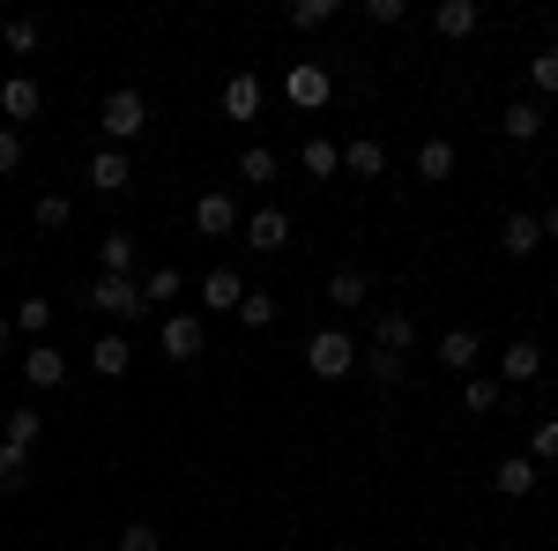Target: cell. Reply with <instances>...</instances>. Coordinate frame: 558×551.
Wrapping results in <instances>:
<instances>
[{"label": "cell", "instance_id": "obj_1", "mask_svg": "<svg viewBox=\"0 0 558 551\" xmlns=\"http://www.w3.org/2000/svg\"><path fill=\"white\" fill-rule=\"evenodd\" d=\"M97 128H105V149H128L134 134L149 128V97H142V89H112V97H105V105H97Z\"/></svg>", "mask_w": 558, "mask_h": 551}, {"label": "cell", "instance_id": "obj_2", "mask_svg": "<svg viewBox=\"0 0 558 551\" xmlns=\"http://www.w3.org/2000/svg\"><path fill=\"white\" fill-rule=\"evenodd\" d=\"M305 373H313V381H350V373H357V336H343V328L305 336Z\"/></svg>", "mask_w": 558, "mask_h": 551}, {"label": "cell", "instance_id": "obj_3", "mask_svg": "<svg viewBox=\"0 0 558 551\" xmlns=\"http://www.w3.org/2000/svg\"><path fill=\"white\" fill-rule=\"evenodd\" d=\"M83 306H97V313L120 321V328H128V321H149V298H142L134 276H97V284L83 291Z\"/></svg>", "mask_w": 558, "mask_h": 551}, {"label": "cell", "instance_id": "obj_4", "mask_svg": "<svg viewBox=\"0 0 558 551\" xmlns=\"http://www.w3.org/2000/svg\"><path fill=\"white\" fill-rule=\"evenodd\" d=\"M157 343H165V358H172V366H194V358H202V350H209V321H202V313H165V321H157Z\"/></svg>", "mask_w": 558, "mask_h": 551}, {"label": "cell", "instance_id": "obj_5", "mask_svg": "<svg viewBox=\"0 0 558 551\" xmlns=\"http://www.w3.org/2000/svg\"><path fill=\"white\" fill-rule=\"evenodd\" d=\"M283 97H291V112H320V105L336 97V75H328L320 60H299V68L283 75Z\"/></svg>", "mask_w": 558, "mask_h": 551}, {"label": "cell", "instance_id": "obj_6", "mask_svg": "<svg viewBox=\"0 0 558 551\" xmlns=\"http://www.w3.org/2000/svg\"><path fill=\"white\" fill-rule=\"evenodd\" d=\"M454 381H470V373H484V343H476V328H447L439 336V350H432Z\"/></svg>", "mask_w": 558, "mask_h": 551}, {"label": "cell", "instance_id": "obj_7", "mask_svg": "<svg viewBox=\"0 0 558 551\" xmlns=\"http://www.w3.org/2000/svg\"><path fill=\"white\" fill-rule=\"evenodd\" d=\"M194 231H202V239H231V231H239V202H231L223 187L202 194V202H194Z\"/></svg>", "mask_w": 558, "mask_h": 551}, {"label": "cell", "instance_id": "obj_8", "mask_svg": "<svg viewBox=\"0 0 558 551\" xmlns=\"http://www.w3.org/2000/svg\"><path fill=\"white\" fill-rule=\"evenodd\" d=\"M373 350H402V358H410V350H417V321H410L402 306H380V313H373Z\"/></svg>", "mask_w": 558, "mask_h": 551}, {"label": "cell", "instance_id": "obj_9", "mask_svg": "<svg viewBox=\"0 0 558 551\" xmlns=\"http://www.w3.org/2000/svg\"><path fill=\"white\" fill-rule=\"evenodd\" d=\"M89 187H97V194H128L134 187V157L128 149H97V157H89Z\"/></svg>", "mask_w": 558, "mask_h": 551}, {"label": "cell", "instance_id": "obj_10", "mask_svg": "<svg viewBox=\"0 0 558 551\" xmlns=\"http://www.w3.org/2000/svg\"><path fill=\"white\" fill-rule=\"evenodd\" d=\"M246 247H254V254H283V247H291V216L283 209H254L246 216Z\"/></svg>", "mask_w": 558, "mask_h": 551}, {"label": "cell", "instance_id": "obj_11", "mask_svg": "<svg viewBox=\"0 0 558 551\" xmlns=\"http://www.w3.org/2000/svg\"><path fill=\"white\" fill-rule=\"evenodd\" d=\"M536 373H544V350H536V343L521 336V343H507V350H499V387H529L536 381Z\"/></svg>", "mask_w": 558, "mask_h": 551}, {"label": "cell", "instance_id": "obj_12", "mask_svg": "<svg viewBox=\"0 0 558 551\" xmlns=\"http://www.w3.org/2000/svg\"><path fill=\"white\" fill-rule=\"evenodd\" d=\"M536 247H544V224H536L529 209H514L507 224H499V254H507V261H529Z\"/></svg>", "mask_w": 558, "mask_h": 551}, {"label": "cell", "instance_id": "obj_13", "mask_svg": "<svg viewBox=\"0 0 558 551\" xmlns=\"http://www.w3.org/2000/svg\"><path fill=\"white\" fill-rule=\"evenodd\" d=\"M23 381L31 387H68V358H60L52 343H31V350H23Z\"/></svg>", "mask_w": 558, "mask_h": 551}, {"label": "cell", "instance_id": "obj_14", "mask_svg": "<svg viewBox=\"0 0 558 551\" xmlns=\"http://www.w3.org/2000/svg\"><path fill=\"white\" fill-rule=\"evenodd\" d=\"M476 23H484L476 0H439V8H432V31H439V38H476Z\"/></svg>", "mask_w": 558, "mask_h": 551}, {"label": "cell", "instance_id": "obj_15", "mask_svg": "<svg viewBox=\"0 0 558 551\" xmlns=\"http://www.w3.org/2000/svg\"><path fill=\"white\" fill-rule=\"evenodd\" d=\"M38 105H45V89L31 83V75H8V83H0V112H8V128H15V120H38Z\"/></svg>", "mask_w": 558, "mask_h": 551}, {"label": "cell", "instance_id": "obj_16", "mask_svg": "<svg viewBox=\"0 0 558 551\" xmlns=\"http://www.w3.org/2000/svg\"><path fill=\"white\" fill-rule=\"evenodd\" d=\"M128 366H134V343L128 336H97V343H89V373H97V381H120Z\"/></svg>", "mask_w": 558, "mask_h": 551}, {"label": "cell", "instance_id": "obj_17", "mask_svg": "<svg viewBox=\"0 0 558 551\" xmlns=\"http://www.w3.org/2000/svg\"><path fill=\"white\" fill-rule=\"evenodd\" d=\"M134 261H142V247H134L128 231H105L97 239V276H134Z\"/></svg>", "mask_w": 558, "mask_h": 551}, {"label": "cell", "instance_id": "obj_18", "mask_svg": "<svg viewBox=\"0 0 558 551\" xmlns=\"http://www.w3.org/2000/svg\"><path fill=\"white\" fill-rule=\"evenodd\" d=\"M492 492H499V500H529V492H536V463H529V455H507V463L492 469Z\"/></svg>", "mask_w": 558, "mask_h": 551}, {"label": "cell", "instance_id": "obj_19", "mask_svg": "<svg viewBox=\"0 0 558 551\" xmlns=\"http://www.w3.org/2000/svg\"><path fill=\"white\" fill-rule=\"evenodd\" d=\"M499 134H507V142H536V134H544V105H536V97H514V105L499 112Z\"/></svg>", "mask_w": 558, "mask_h": 551}, {"label": "cell", "instance_id": "obj_20", "mask_svg": "<svg viewBox=\"0 0 558 551\" xmlns=\"http://www.w3.org/2000/svg\"><path fill=\"white\" fill-rule=\"evenodd\" d=\"M239 298H246L239 268H209V276H202V306H209V313H239Z\"/></svg>", "mask_w": 558, "mask_h": 551}, {"label": "cell", "instance_id": "obj_21", "mask_svg": "<svg viewBox=\"0 0 558 551\" xmlns=\"http://www.w3.org/2000/svg\"><path fill=\"white\" fill-rule=\"evenodd\" d=\"M343 171H350V179H380V171H387V149L373 142V134H350V142H343Z\"/></svg>", "mask_w": 558, "mask_h": 551}, {"label": "cell", "instance_id": "obj_22", "mask_svg": "<svg viewBox=\"0 0 558 551\" xmlns=\"http://www.w3.org/2000/svg\"><path fill=\"white\" fill-rule=\"evenodd\" d=\"M223 112H231V120H260V75L239 68V75L223 83Z\"/></svg>", "mask_w": 558, "mask_h": 551}, {"label": "cell", "instance_id": "obj_23", "mask_svg": "<svg viewBox=\"0 0 558 551\" xmlns=\"http://www.w3.org/2000/svg\"><path fill=\"white\" fill-rule=\"evenodd\" d=\"M276 171H283V157H276L268 142H246V149H239V187H268Z\"/></svg>", "mask_w": 558, "mask_h": 551}, {"label": "cell", "instance_id": "obj_24", "mask_svg": "<svg viewBox=\"0 0 558 551\" xmlns=\"http://www.w3.org/2000/svg\"><path fill=\"white\" fill-rule=\"evenodd\" d=\"M0 440H8V447H31V455H38V440H45V418L31 410V403H15V410H8V424H0Z\"/></svg>", "mask_w": 558, "mask_h": 551}, {"label": "cell", "instance_id": "obj_25", "mask_svg": "<svg viewBox=\"0 0 558 551\" xmlns=\"http://www.w3.org/2000/svg\"><path fill=\"white\" fill-rule=\"evenodd\" d=\"M357 366H365V381H373V387H402V373H410L402 350H357Z\"/></svg>", "mask_w": 558, "mask_h": 551}, {"label": "cell", "instance_id": "obj_26", "mask_svg": "<svg viewBox=\"0 0 558 551\" xmlns=\"http://www.w3.org/2000/svg\"><path fill=\"white\" fill-rule=\"evenodd\" d=\"M417 179H432V187H439V179H454V142H447V134L417 142Z\"/></svg>", "mask_w": 558, "mask_h": 551}, {"label": "cell", "instance_id": "obj_27", "mask_svg": "<svg viewBox=\"0 0 558 551\" xmlns=\"http://www.w3.org/2000/svg\"><path fill=\"white\" fill-rule=\"evenodd\" d=\"M499 403H507V387H499V373H470V381H462V410H470V418H484V410H499Z\"/></svg>", "mask_w": 558, "mask_h": 551}, {"label": "cell", "instance_id": "obj_28", "mask_svg": "<svg viewBox=\"0 0 558 551\" xmlns=\"http://www.w3.org/2000/svg\"><path fill=\"white\" fill-rule=\"evenodd\" d=\"M365 298H373V276H365V268H336V276H328V306H365Z\"/></svg>", "mask_w": 558, "mask_h": 551}, {"label": "cell", "instance_id": "obj_29", "mask_svg": "<svg viewBox=\"0 0 558 551\" xmlns=\"http://www.w3.org/2000/svg\"><path fill=\"white\" fill-rule=\"evenodd\" d=\"M0 45L31 60V52H38V45H45V23H38V15H8V23H0Z\"/></svg>", "mask_w": 558, "mask_h": 551}, {"label": "cell", "instance_id": "obj_30", "mask_svg": "<svg viewBox=\"0 0 558 551\" xmlns=\"http://www.w3.org/2000/svg\"><path fill=\"white\" fill-rule=\"evenodd\" d=\"M299 171H305V179H336V171H343V149L313 134V142H305V149H299Z\"/></svg>", "mask_w": 558, "mask_h": 551}, {"label": "cell", "instance_id": "obj_31", "mask_svg": "<svg viewBox=\"0 0 558 551\" xmlns=\"http://www.w3.org/2000/svg\"><path fill=\"white\" fill-rule=\"evenodd\" d=\"M336 15H343L336 0H291V8H283V23H291V31H328Z\"/></svg>", "mask_w": 558, "mask_h": 551}, {"label": "cell", "instance_id": "obj_32", "mask_svg": "<svg viewBox=\"0 0 558 551\" xmlns=\"http://www.w3.org/2000/svg\"><path fill=\"white\" fill-rule=\"evenodd\" d=\"M529 89H536V105H544V97H558V38L536 45V60H529Z\"/></svg>", "mask_w": 558, "mask_h": 551}, {"label": "cell", "instance_id": "obj_33", "mask_svg": "<svg viewBox=\"0 0 558 551\" xmlns=\"http://www.w3.org/2000/svg\"><path fill=\"white\" fill-rule=\"evenodd\" d=\"M179 291H186V276H179L172 261H165V268H149V276H142V298H149V313H157V306H172Z\"/></svg>", "mask_w": 558, "mask_h": 551}, {"label": "cell", "instance_id": "obj_34", "mask_svg": "<svg viewBox=\"0 0 558 551\" xmlns=\"http://www.w3.org/2000/svg\"><path fill=\"white\" fill-rule=\"evenodd\" d=\"M239 328H254V336H260V328H276V298L246 284V298H239Z\"/></svg>", "mask_w": 558, "mask_h": 551}, {"label": "cell", "instance_id": "obj_35", "mask_svg": "<svg viewBox=\"0 0 558 551\" xmlns=\"http://www.w3.org/2000/svg\"><path fill=\"white\" fill-rule=\"evenodd\" d=\"M31 484V447H8L0 440V492H23Z\"/></svg>", "mask_w": 558, "mask_h": 551}, {"label": "cell", "instance_id": "obj_36", "mask_svg": "<svg viewBox=\"0 0 558 551\" xmlns=\"http://www.w3.org/2000/svg\"><path fill=\"white\" fill-rule=\"evenodd\" d=\"M38 231H68V224H75V202H68V194H38Z\"/></svg>", "mask_w": 558, "mask_h": 551}, {"label": "cell", "instance_id": "obj_37", "mask_svg": "<svg viewBox=\"0 0 558 551\" xmlns=\"http://www.w3.org/2000/svg\"><path fill=\"white\" fill-rule=\"evenodd\" d=\"M8 321H15L23 336H45V328H52V298H23V306H15Z\"/></svg>", "mask_w": 558, "mask_h": 551}, {"label": "cell", "instance_id": "obj_38", "mask_svg": "<svg viewBox=\"0 0 558 551\" xmlns=\"http://www.w3.org/2000/svg\"><path fill=\"white\" fill-rule=\"evenodd\" d=\"M529 463H536V469H544V463H558V418L529 424Z\"/></svg>", "mask_w": 558, "mask_h": 551}, {"label": "cell", "instance_id": "obj_39", "mask_svg": "<svg viewBox=\"0 0 558 551\" xmlns=\"http://www.w3.org/2000/svg\"><path fill=\"white\" fill-rule=\"evenodd\" d=\"M120 551H165V537H157L149 522H128V529H120Z\"/></svg>", "mask_w": 558, "mask_h": 551}, {"label": "cell", "instance_id": "obj_40", "mask_svg": "<svg viewBox=\"0 0 558 551\" xmlns=\"http://www.w3.org/2000/svg\"><path fill=\"white\" fill-rule=\"evenodd\" d=\"M402 15H410V8H402V0H365V23H380V31H395V23H402Z\"/></svg>", "mask_w": 558, "mask_h": 551}, {"label": "cell", "instance_id": "obj_41", "mask_svg": "<svg viewBox=\"0 0 558 551\" xmlns=\"http://www.w3.org/2000/svg\"><path fill=\"white\" fill-rule=\"evenodd\" d=\"M8 171H23V134L15 128H0V179H8Z\"/></svg>", "mask_w": 558, "mask_h": 551}, {"label": "cell", "instance_id": "obj_42", "mask_svg": "<svg viewBox=\"0 0 558 551\" xmlns=\"http://www.w3.org/2000/svg\"><path fill=\"white\" fill-rule=\"evenodd\" d=\"M536 224H544V239H558V202H551L544 216H536Z\"/></svg>", "mask_w": 558, "mask_h": 551}, {"label": "cell", "instance_id": "obj_43", "mask_svg": "<svg viewBox=\"0 0 558 551\" xmlns=\"http://www.w3.org/2000/svg\"><path fill=\"white\" fill-rule=\"evenodd\" d=\"M8 343H15V321H8V313H0V350H8Z\"/></svg>", "mask_w": 558, "mask_h": 551}]
</instances>
